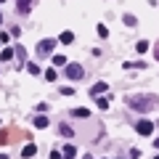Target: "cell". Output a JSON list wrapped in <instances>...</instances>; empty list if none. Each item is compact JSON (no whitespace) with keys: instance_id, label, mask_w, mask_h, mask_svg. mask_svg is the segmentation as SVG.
Segmentation results:
<instances>
[{"instance_id":"1","label":"cell","mask_w":159,"mask_h":159,"mask_svg":"<svg viewBox=\"0 0 159 159\" xmlns=\"http://www.w3.org/2000/svg\"><path fill=\"white\" fill-rule=\"evenodd\" d=\"M130 109L133 111H151V109H159V96H135V98H130Z\"/></svg>"},{"instance_id":"2","label":"cell","mask_w":159,"mask_h":159,"mask_svg":"<svg viewBox=\"0 0 159 159\" xmlns=\"http://www.w3.org/2000/svg\"><path fill=\"white\" fill-rule=\"evenodd\" d=\"M64 72H66V77H72V80H82L85 77V69L80 66V64H66Z\"/></svg>"},{"instance_id":"3","label":"cell","mask_w":159,"mask_h":159,"mask_svg":"<svg viewBox=\"0 0 159 159\" xmlns=\"http://www.w3.org/2000/svg\"><path fill=\"white\" fill-rule=\"evenodd\" d=\"M53 48H56V40H43V43L37 45V56H43V58H45V56H51V53H53Z\"/></svg>"},{"instance_id":"4","label":"cell","mask_w":159,"mask_h":159,"mask_svg":"<svg viewBox=\"0 0 159 159\" xmlns=\"http://www.w3.org/2000/svg\"><path fill=\"white\" fill-rule=\"evenodd\" d=\"M135 133H138V135H151V133H154V125L148 122V119H141V122L135 125Z\"/></svg>"},{"instance_id":"5","label":"cell","mask_w":159,"mask_h":159,"mask_svg":"<svg viewBox=\"0 0 159 159\" xmlns=\"http://www.w3.org/2000/svg\"><path fill=\"white\" fill-rule=\"evenodd\" d=\"M106 90H109V85H106V82H96V85L90 88V96H96V98H98V96H103Z\"/></svg>"},{"instance_id":"6","label":"cell","mask_w":159,"mask_h":159,"mask_svg":"<svg viewBox=\"0 0 159 159\" xmlns=\"http://www.w3.org/2000/svg\"><path fill=\"white\" fill-rule=\"evenodd\" d=\"M19 3V13H29V8H32V0H16Z\"/></svg>"},{"instance_id":"7","label":"cell","mask_w":159,"mask_h":159,"mask_svg":"<svg viewBox=\"0 0 159 159\" xmlns=\"http://www.w3.org/2000/svg\"><path fill=\"white\" fill-rule=\"evenodd\" d=\"M34 151H37V146H34V143H27V146H24V159H29V157H34Z\"/></svg>"},{"instance_id":"8","label":"cell","mask_w":159,"mask_h":159,"mask_svg":"<svg viewBox=\"0 0 159 159\" xmlns=\"http://www.w3.org/2000/svg\"><path fill=\"white\" fill-rule=\"evenodd\" d=\"M61 154H64V159H74V157H77V148H74V146H66Z\"/></svg>"},{"instance_id":"9","label":"cell","mask_w":159,"mask_h":159,"mask_svg":"<svg viewBox=\"0 0 159 159\" xmlns=\"http://www.w3.org/2000/svg\"><path fill=\"white\" fill-rule=\"evenodd\" d=\"M34 127H40V130H43V127H48V117H43V114H40V117L34 119Z\"/></svg>"},{"instance_id":"10","label":"cell","mask_w":159,"mask_h":159,"mask_svg":"<svg viewBox=\"0 0 159 159\" xmlns=\"http://www.w3.org/2000/svg\"><path fill=\"white\" fill-rule=\"evenodd\" d=\"M122 21H125L127 27H135V24H138V19L133 16V13H125V19H122Z\"/></svg>"},{"instance_id":"11","label":"cell","mask_w":159,"mask_h":159,"mask_svg":"<svg viewBox=\"0 0 159 159\" xmlns=\"http://www.w3.org/2000/svg\"><path fill=\"white\" fill-rule=\"evenodd\" d=\"M58 40H61L64 45H69V43L74 40V34H72V32H61V37H58Z\"/></svg>"},{"instance_id":"12","label":"cell","mask_w":159,"mask_h":159,"mask_svg":"<svg viewBox=\"0 0 159 159\" xmlns=\"http://www.w3.org/2000/svg\"><path fill=\"white\" fill-rule=\"evenodd\" d=\"M90 114V109H85V106H77L74 109V117H88Z\"/></svg>"},{"instance_id":"13","label":"cell","mask_w":159,"mask_h":159,"mask_svg":"<svg viewBox=\"0 0 159 159\" xmlns=\"http://www.w3.org/2000/svg\"><path fill=\"white\" fill-rule=\"evenodd\" d=\"M11 56H13V48H3V51H0V58H3V61H8Z\"/></svg>"},{"instance_id":"14","label":"cell","mask_w":159,"mask_h":159,"mask_svg":"<svg viewBox=\"0 0 159 159\" xmlns=\"http://www.w3.org/2000/svg\"><path fill=\"white\" fill-rule=\"evenodd\" d=\"M135 51H138V53H146V51H148V43H146V40H138Z\"/></svg>"},{"instance_id":"15","label":"cell","mask_w":159,"mask_h":159,"mask_svg":"<svg viewBox=\"0 0 159 159\" xmlns=\"http://www.w3.org/2000/svg\"><path fill=\"white\" fill-rule=\"evenodd\" d=\"M53 64H56V66H66V58H64L61 53H56V56H53Z\"/></svg>"},{"instance_id":"16","label":"cell","mask_w":159,"mask_h":159,"mask_svg":"<svg viewBox=\"0 0 159 159\" xmlns=\"http://www.w3.org/2000/svg\"><path fill=\"white\" fill-rule=\"evenodd\" d=\"M61 135L72 138V135H74V130H72V127H69V125H61Z\"/></svg>"},{"instance_id":"17","label":"cell","mask_w":159,"mask_h":159,"mask_svg":"<svg viewBox=\"0 0 159 159\" xmlns=\"http://www.w3.org/2000/svg\"><path fill=\"white\" fill-rule=\"evenodd\" d=\"M98 37H109V27H103V24H98Z\"/></svg>"},{"instance_id":"18","label":"cell","mask_w":159,"mask_h":159,"mask_svg":"<svg viewBox=\"0 0 159 159\" xmlns=\"http://www.w3.org/2000/svg\"><path fill=\"white\" fill-rule=\"evenodd\" d=\"M27 72L29 74H40V66H37V64H27Z\"/></svg>"},{"instance_id":"19","label":"cell","mask_w":159,"mask_h":159,"mask_svg":"<svg viewBox=\"0 0 159 159\" xmlns=\"http://www.w3.org/2000/svg\"><path fill=\"white\" fill-rule=\"evenodd\" d=\"M98 109H109V98H103V96H98Z\"/></svg>"},{"instance_id":"20","label":"cell","mask_w":159,"mask_h":159,"mask_svg":"<svg viewBox=\"0 0 159 159\" xmlns=\"http://www.w3.org/2000/svg\"><path fill=\"white\" fill-rule=\"evenodd\" d=\"M45 80H48V82H53V80H56V72H53V69H48V72H45Z\"/></svg>"},{"instance_id":"21","label":"cell","mask_w":159,"mask_h":159,"mask_svg":"<svg viewBox=\"0 0 159 159\" xmlns=\"http://www.w3.org/2000/svg\"><path fill=\"white\" fill-rule=\"evenodd\" d=\"M154 58H159V43L154 45Z\"/></svg>"},{"instance_id":"22","label":"cell","mask_w":159,"mask_h":159,"mask_svg":"<svg viewBox=\"0 0 159 159\" xmlns=\"http://www.w3.org/2000/svg\"><path fill=\"white\" fill-rule=\"evenodd\" d=\"M154 146H157V148H159V138H157V141H154Z\"/></svg>"},{"instance_id":"23","label":"cell","mask_w":159,"mask_h":159,"mask_svg":"<svg viewBox=\"0 0 159 159\" xmlns=\"http://www.w3.org/2000/svg\"><path fill=\"white\" fill-rule=\"evenodd\" d=\"M0 24H3V16H0Z\"/></svg>"},{"instance_id":"24","label":"cell","mask_w":159,"mask_h":159,"mask_svg":"<svg viewBox=\"0 0 159 159\" xmlns=\"http://www.w3.org/2000/svg\"><path fill=\"white\" fill-rule=\"evenodd\" d=\"M154 159H159V154H157V157H154Z\"/></svg>"},{"instance_id":"25","label":"cell","mask_w":159,"mask_h":159,"mask_svg":"<svg viewBox=\"0 0 159 159\" xmlns=\"http://www.w3.org/2000/svg\"><path fill=\"white\" fill-rule=\"evenodd\" d=\"M0 3H6V0H0Z\"/></svg>"}]
</instances>
